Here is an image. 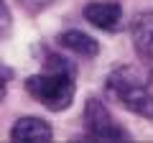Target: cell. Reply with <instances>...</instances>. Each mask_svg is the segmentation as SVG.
Masks as SVG:
<instances>
[{
    "instance_id": "1",
    "label": "cell",
    "mask_w": 153,
    "mask_h": 143,
    "mask_svg": "<svg viewBox=\"0 0 153 143\" xmlns=\"http://www.w3.org/2000/svg\"><path fill=\"white\" fill-rule=\"evenodd\" d=\"M26 89L33 100H38L49 110H66L74 100V66L61 56L51 54L46 69L26 79Z\"/></svg>"
},
{
    "instance_id": "4",
    "label": "cell",
    "mask_w": 153,
    "mask_h": 143,
    "mask_svg": "<svg viewBox=\"0 0 153 143\" xmlns=\"http://www.w3.org/2000/svg\"><path fill=\"white\" fill-rule=\"evenodd\" d=\"M133 46H135L138 56L146 61L148 69H153V10H146L140 16H135L130 26Z\"/></svg>"
},
{
    "instance_id": "8",
    "label": "cell",
    "mask_w": 153,
    "mask_h": 143,
    "mask_svg": "<svg viewBox=\"0 0 153 143\" xmlns=\"http://www.w3.org/2000/svg\"><path fill=\"white\" fill-rule=\"evenodd\" d=\"M8 31H10V13H8L5 3L0 0V39L8 36Z\"/></svg>"
},
{
    "instance_id": "5",
    "label": "cell",
    "mask_w": 153,
    "mask_h": 143,
    "mask_svg": "<svg viewBox=\"0 0 153 143\" xmlns=\"http://www.w3.org/2000/svg\"><path fill=\"white\" fill-rule=\"evenodd\" d=\"M84 18L102 31H115L120 26L123 8L117 3H89V5H84Z\"/></svg>"
},
{
    "instance_id": "2",
    "label": "cell",
    "mask_w": 153,
    "mask_h": 143,
    "mask_svg": "<svg viewBox=\"0 0 153 143\" xmlns=\"http://www.w3.org/2000/svg\"><path fill=\"white\" fill-rule=\"evenodd\" d=\"M107 92L125 110L153 120V69L146 74L138 66H117L107 77Z\"/></svg>"
},
{
    "instance_id": "6",
    "label": "cell",
    "mask_w": 153,
    "mask_h": 143,
    "mask_svg": "<svg viewBox=\"0 0 153 143\" xmlns=\"http://www.w3.org/2000/svg\"><path fill=\"white\" fill-rule=\"evenodd\" d=\"M13 141H33V143H46L54 138V130L46 120L41 118H21L10 130Z\"/></svg>"
},
{
    "instance_id": "9",
    "label": "cell",
    "mask_w": 153,
    "mask_h": 143,
    "mask_svg": "<svg viewBox=\"0 0 153 143\" xmlns=\"http://www.w3.org/2000/svg\"><path fill=\"white\" fill-rule=\"evenodd\" d=\"M10 77H13L10 66H5L3 61H0V100L5 97V89H8V82H10Z\"/></svg>"
},
{
    "instance_id": "7",
    "label": "cell",
    "mask_w": 153,
    "mask_h": 143,
    "mask_svg": "<svg viewBox=\"0 0 153 143\" xmlns=\"http://www.w3.org/2000/svg\"><path fill=\"white\" fill-rule=\"evenodd\" d=\"M59 41L64 49H69L71 54H79V56H97L100 54V44L92 39V36H87V33H82V31H64V33H59Z\"/></svg>"
},
{
    "instance_id": "3",
    "label": "cell",
    "mask_w": 153,
    "mask_h": 143,
    "mask_svg": "<svg viewBox=\"0 0 153 143\" xmlns=\"http://www.w3.org/2000/svg\"><path fill=\"white\" fill-rule=\"evenodd\" d=\"M84 123H87V136L94 141H130L125 128H120L102 105V100L89 97L84 105Z\"/></svg>"
}]
</instances>
